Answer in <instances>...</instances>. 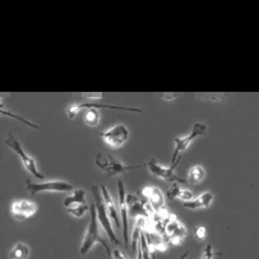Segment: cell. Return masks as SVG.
I'll use <instances>...</instances> for the list:
<instances>
[{"instance_id":"cell-27","label":"cell","mask_w":259,"mask_h":259,"mask_svg":"<svg viewBox=\"0 0 259 259\" xmlns=\"http://www.w3.org/2000/svg\"><path fill=\"white\" fill-rule=\"evenodd\" d=\"M213 256H214L213 248H212L211 244H208V245L206 246V249H204L203 255H202V258L200 259H213Z\"/></svg>"},{"instance_id":"cell-25","label":"cell","mask_w":259,"mask_h":259,"mask_svg":"<svg viewBox=\"0 0 259 259\" xmlns=\"http://www.w3.org/2000/svg\"><path fill=\"white\" fill-rule=\"evenodd\" d=\"M90 207L87 204H80V206L72 207V208H67V212L70 214V216L75 217V219H82L87 214Z\"/></svg>"},{"instance_id":"cell-28","label":"cell","mask_w":259,"mask_h":259,"mask_svg":"<svg viewBox=\"0 0 259 259\" xmlns=\"http://www.w3.org/2000/svg\"><path fill=\"white\" fill-rule=\"evenodd\" d=\"M112 259H128V258L125 256V254H123L119 249H116V250H114V253H112Z\"/></svg>"},{"instance_id":"cell-21","label":"cell","mask_w":259,"mask_h":259,"mask_svg":"<svg viewBox=\"0 0 259 259\" xmlns=\"http://www.w3.org/2000/svg\"><path fill=\"white\" fill-rule=\"evenodd\" d=\"M146 238H147L151 250L156 251V253H163L167 249V243L162 238H160V236L152 235V234H146Z\"/></svg>"},{"instance_id":"cell-1","label":"cell","mask_w":259,"mask_h":259,"mask_svg":"<svg viewBox=\"0 0 259 259\" xmlns=\"http://www.w3.org/2000/svg\"><path fill=\"white\" fill-rule=\"evenodd\" d=\"M91 220H90V224L87 230H85V234L83 236L82 244H80L79 248V254L80 255H85L89 253L92 248L95 246V244H101L102 248L106 251L109 259H112V253L110 246L107 245V243L105 241V239L101 236V233H100V222L99 219H97V211L95 203L92 204L91 207Z\"/></svg>"},{"instance_id":"cell-7","label":"cell","mask_w":259,"mask_h":259,"mask_svg":"<svg viewBox=\"0 0 259 259\" xmlns=\"http://www.w3.org/2000/svg\"><path fill=\"white\" fill-rule=\"evenodd\" d=\"M26 188L31 195L40 193H68L74 190V185L65 180H49L42 183H31L30 180H27Z\"/></svg>"},{"instance_id":"cell-16","label":"cell","mask_w":259,"mask_h":259,"mask_svg":"<svg viewBox=\"0 0 259 259\" xmlns=\"http://www.w3.org/2000/svg\"><path fill=\"white\" fill-rule=\"evenodd\" d=\"M101 193H102V198H104V202H105V206H106L107 209V213H109L110 219L111 221L116 225V227L120 229V220H119V213H118V209H116V204L114 202V198L111 197L110 192L107 190V188L105 185L101 187Z\"/></svg>"},{"instance_id":"cell-26","label":"cell","mask_w":259,"mask_h":259,"mask_svg":"<svg viewBox=\"0 0 259 259\" xmlns=\"http://www.w3.org/2000/svg\"><path fill=\"white\" fill-rule=\"evenodd\" d=\"M195 238L199 241L204 240L207 238V229L204 226H198L195 229Z\"/></svg>"},{"instance_id":"cell-20","label":"cell","mask_w":259,"mask_h":259,"mask_svg":"<svg viewBox=\"0 0 259 259\" xmlns=\"http://www.w3.org/2000/svg\"><path fill=\"white\" fill-rule=\"evenodd\" d=\"M31 249L24 243H17L9 251V259H28Z\"/></svg>"},{"instance_id":"cell-23","label":"cell","mask_w":259,"mask_h":259,"mask_svg":"<svg viewBox=\"0 0 259 259\" xmlns=\"http://www.w3.org/2000/svg\"><path fill=\"white\" fill-rule=\"evenodd\" d=\"M0 112H2V115H4V116H11V118H14V119H18V120H21L22 123L26 124L27 126H31V128H35V129H38L40 126L36 125L35 123H32V121L27 120V119L22 118V116H18V115H14L12 111H8V110L6 109V105H4L3 102V99H2V104H0Z\"/></svg>"},{"instance_id":"cell-19","label":"cell","mask_w":259,"mask_h":259,"mask_svg":"<svg viewBox=\"0 0 259 259\" xmlns=\"http://www.w3.org/2000/svg\"><path fill=\"white\" fill-rule=\"evenodd\" d=\"M204 179H206V170H204L203 166H200V165L192 166V167L189 168V171H188L187 183H189V184L192 185L200 184Z\"/></svg>"},{"instance_id":"cell-29","label":"cell","mask_w":259,"mask_h":259,"mask_svg":"<svg viewBox=\"0 0 259 259\" xmlns=\"http://www.w3.org/2000/svg\"><path fill=\"white\" fill-rule=\"evenodd\" d=\"M188 254H189V250H187V251H185V253H184V254H183V255H182V256H180V258H179V259H185V258H187V255H188Z\"/></svg>"},{"instance_id":"cell-24","label":"cell","mask_w":259,"mask_h":259,"mask_svg":"<svg viewBox=\"0 0 259 259\" xmlns=\"http://www.w3.org/2000/svg\"><path fill=\"white\" fill-rule=\"evenodd\" d=\"M138 248L142 250V254H143V259H152L151 258V248L148 245L147 238H146V234L142 231L141 236H139V244Z\"/></svg>"},{"instance_id":"cell-12","label":"cell","mask_w":259,"mask_h":259,"mask_svg":"<svg viewBox=\"0 0 259 259\" xmlns=\"http://www.w3.org/2000/svg\"><path fill=\"white\" fill-rule=\"evenodd\" d=\"M37 209V204L28 199H17L11 203V214L17 221L31 219L35 216Z\"/></svg>"},{"instance_id":"cell-17","label":"cell","mask_w":259,"mask_h":259,"mask_svg":"<svg viewBox=\"0 0 259 259\" xmlns=\"http://www.w3.org/2000/svg\"><path fill=\"white\" fill-rule=\"evenodd\" d=\"M166 194H167L168 200L180 199L183 200V202H189V200L194 199V198H193V193L190 192V190L182 189V188L179 187V184H177V183L170 184Z\"/></svg>"},{"instance_id":"cell-10","label":"cell","mask_w":259,"mask_h":259,"mask_svg":"<svg viewBox=\"0 0 259 259\" xmlns=\"http://www.w3.org/2000/svg\"><path fill=\"white\" fill-rule=\"evenodd\" d=\"M126 203H128V213L129 217L137 220L138 217H145L147 219L150 212L153 211L151 204L148 203L147 199L143 197L141 192H137L136 194L126 195Z\"/></svg>"},{"instance_id":"cell-5","label":"cell","mask_w":259,"mask_h":259,"mask_svg":"<svg viewBox=\"0 0 259 259\" xmlns=\"http://www.w3.org/2000/svg\"><path fill=\"white\" fill-rule=\"evenodd\" d=\"M6 146L17 153V156H18L19 160H21V163L23 165V167L26 168V170L28 171L32 177H35L36 179H40V180H42L44 178H45V175L38 171L35 158L24 151L23 146L21 145V142H19L12 133H9L8 136H7Z\"/></svg>"},{"instance_id":"cell-6","label":"cell","mask_w":259,"mask_h":259,"mask_svg":"<svg viewBox=\"0 0 259 259\" xmlns=\"http://www.w3.org/2000/svg\"><path fill=\"white\" fill-rule=\"evenodd\" d=\"M206 124L195 123L192 132H190L188 136L177 137V138H174V141H172V143H174V151H172V156H171V165H178V162H180V160H182V157L179 158L178 156H180L183 152H185L193 142H194L198 137L203 136V134L206 133Z\"/></svg>"},{"instance_id":"cell-8","label":"cell","mask_w":259,"mask_h":259,"mask_svg":"<svg viewBox=\"0 0 259 259\" xmlns=\"http://www.w3.org/2000/svg\"><path fill=\"white\" fill-rule=\"evenodd\" d=\"M100 137H101L107 147L112 148V150H119L128 142L129 129L124 124H115L110 129L102 132Z\"/></svg>"},{"instance_id":"cell-13","label":"cell","mask_w":259,"mask_h":259,"mask_svg":"<svg viewBox=\"0 0 259 259\" xmlns=\"http://www.w3.org/2000/svg\"><path fill=\"white\" fill-rule=\"evenodd\" d=\"M118 193H119V208H120V217L123 220V238L124 245L128 249L129 246V236H128V203H126V193L125 185L123 180L119 179L118 182Z\"/></svg>"},{"instance_id":"cell-3","label":"cell","mask_w":259,"mask_h":259,"mask_svg":"<svg viewBox=\"0 0 259 259\" xmlns=\"http://www.w3.org/2000/svg\"><path fill=\"white\" fill-rule=\"evenodd\" d=\"M101 97H85V99L80 100L78 102H72L69 106L67 107V115L69 119H74L82 109H90V107H95V109H110V110H123V111H132V112H141L142 109L139 107H128V106H116V105H106L102 102H97Z\"/></svg>"},{"instance_id":"cell-15","label":"cell","mask_w":259,"mask_h":259,"mask_svg":"<svg viewBox=\"0 0 259 259\" xmlns=\"http://www.w3.org/2000/svg\"><path fill=\"white\" fill-rule=\"evenodd\" d=\"M213 200L214 197L211 192H204L199 197L194 198V199L189 200V202H184L183 206L188 209H206L211 207Z\"/></svg>"},{"instance_id":"cell-4","label":"cell","mask_w":259,"mask_h":259,"mask_svg":"<svg viewBox=\"0 0 259 259\" xmlns=\"http://www.w3.org/2000/svg\"><path fill=\"white\" fill-rule=\"evenodd\" d=\"M92 193H94V199H95V206H96V211H97V219H99L100 226L102 227L106 235L109 236L110 241L114 243L115 245H120V240L116 238L115 235L114 230H112V222L111 219H110L109 213H107L106 206H105L104 198H102V193H101V188H99L97 185H94L92 187Z\"/></svg>"},{"instance_id":"cell-22","label":"cell","mask_w":259,"mask_h":259,"mask_svg":"<svg viewBox=\"0 0 259 259\" xmlns=\"http://www.w3.org/2000/svg\"><path fill=\"white\" fill-rule=\"evenodd\" d=\"M100 120H101V112L99 111V109H95V107H90L87 109L84 115V123L89 126H97L99 125Z\"/></svg>"},{"instance_id":"cell-11","label":"cell","mask_w":259,"mask_h":259,"mask_svg":"<svg viewBox=\"0 0 259 259\" xmlns=\"http://www.w3.org/2000/svg\"><path fill=\"white\" fill-rule=\"evenodd\" d=\"M165 235L172 245L179 246L185 240L187 229H185L184 224L175 214L170 213V217H168V221L165 227Z\"/></svg>"},{"instance_id":"cell-18","label":"cell","mask_w":259,"mask_h":259,"mask_svg":"<svg viewBox=\"0 0 259 259\" xmlns=\"http://www.w3.org/2000/svg\"><path fill=\"white\" fill-rule=\"evenodd\" d=\"M80 204H87V195H85L84 189H74L72 195H68L63 200V206L65 208H72Z\"/></svg>"},{"instance_id":"cell-14","label":"cell","mask_w":259,"mask_h":259,"mask_svg":"<svg viewBox=\"0 0 259 259\" xmlns=\"http://www.w3.org/2000/svg\"><path fill=\"white\" fill-rule=\"evenodd\" d=\"M141 193L143 194V197L147 199L148 203L151 204V207L153 208L155 212H160L162 209H165V198H163V193L161 192L158 188L156 187H146L143 188V190H141Z\"/></svg>"},{"instance_id":"cell-9","label":"cell","mask_w":259,"mask_h":259,"mask_svg":"<svg viewBox=\"0 0 259 259\" xmlns=\"http://www.w3.org/2000/svg\"><path fill=\"white\" fill-rule=\"evenodd\" d=\"M177 166L178 165H170L168 167H166V166L160 165L156 160H150L146 163L148 172L153 175V177L158 178V179L163 180V182L168 183V184H174V183H177V184H185L187 182L175 172Z\"/></svg>"},{"instance_id":"cell-2","label":"cell","mask_w":259,"mask_h":259,"mask_svg":"<svg viewBox=\"0 0 259 259\" xmlns=\"http://www.w3.org/2000/svg\"><path fill=\"white\" fill-rule=\"evenodd\" d=\"M95 163L100 170H102L107 177H118V175H125L126 172L143 167V165H125L124 162L115 158L114 156L106 155V153H97L95 156Z\"/></svg>"}]
</instances>
